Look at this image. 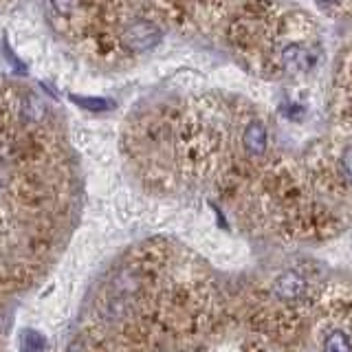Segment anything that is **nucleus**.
<instances>
[{
    "label": "nucleus",
    "instance_id": "f257e3e1",
    "mask_svg": "<svg viewBox=\"0 0 352 352\" xmlns=\"http://www.w3.org/2000/svg\"><path fill=\"white\" fill-rule=\"evenodd\" d=\"M161 29L150 20H135L121 31V44L130 53H146L161 42Z\"/></svg>",
    "mask_w": 352,
    "mask_h": 352
},
{
    "label": "nucleus",
    "instance_id": "f03ea898",
    "mask_svg": "<svg viewBox=\"0 0 352 352\" xmlns=\"http://www.w3.org/2000/svg\"><path fill=\"white\" fill-rule=\"evenodd\" d=\"M306 291V280L302 278L297 271H286L282 273L278 280L273 284V293L278 300L284 302H293V300H300Z\"/></svg>",
    "mask_w": 352,
    "mask_h": 352
},
{
    "label": "nucleus",
    "instance_id": "7ed1b4c3",
    "mask_svg": "<svg viewBox=\"0 0 352 352\" xmlns=\"http://www.w3.org/2000/svg\"><path fill=\"white\" fill-rule=\"evenodd\" d=\"M242 146L251 157H262L269 146V132L262 121H251L242 132Z\"/></svg>",
    "mask_w": 352,
    "mask_h": 352
},
{
    "label": "nucleus",
    "instance_id": "20e7f679",
    "mask_svg": "<svg viewBox=\"0 0 352 352\" xmlns=\"http://www.w3.org/2000/svg\"><path fill=\"white\" fill-rule=\"evenodd\" d=\"M337 86L348 106L352 108V47L344 51L339 62V73H337Z\"/></svg>",
    "mask_w": 352,
    "mask_h": 352
},
{
    "label": "nucleus",
    "instance_id": "39448f33",
    "mask_svg": "<svg viewBox=\"0 0 352 352\" xmlns=\"http://www.w3.org/2000/svg\"><path fill=\"white\" fill-rule=\"evenodd\" d=\"M322 352H352L350 337L344 333V330H330L324 339Z\"/></svg>",
    "mask_w": 352,
    "mask_h": 352
},
{
    "label": "nucleus",
    "instance_id": "423d86ee",
    "mask_svg": "<svg viewBox=\"0 0 352 352\" xmlns=\"http://www.w3.org/2000/svg\"><path fill=\"white\" fill-rule=\"evenodd\" d=\"M44 348H47V339H44L38 330H22V335H20L22 352H42Z\"/></svg>",
    "mask_w": 352,
    "mask_h": 352
},
{
    "label": "nucleus",
    "instance_id": "0eeeda50",
    "mask_svg": "<svg viewBox=\"0 0 352 352\" xmlns=\"http://www.w3.org/2000/svg\"><path fill=\"white\" fill-rule=\"evenodd\" d=\"M75 104H80L88 110H95V113H99V110H110L115 106V102H110V99H102V97H77L73 95L71 97Z\"/></svg>",
    "mask_w": 352,
    "mask_h": 352
},
{
    "label": "nucleus",
    "instance_id": "6e6552de",
    "mask_svg": "<svg viewBox=\"0 0 352 352\" xmlns=\"http://www.w3.org/2000/svg\"><path fill=\"white\" fill-rule=\"evenodd\" d=\"M49 3L60 16H71L77 9V5H80V0H49Z\"/></svg>",
    "mask_w": 352,
    "mask_h": 352
},
{
    "label": "nucleus",
    "instance_id": "1a4fd4ad",
    "mask_svg": "<svg viewBox=\"0 0 352 352\" xmlns=\"http://www.w3.org/2000/svg\"><path fill=\"white\" fill-rule=\"evenodd\" d=\"M339 165H341V172L346 176V181L352 185V146H348L344 150V154H341V159H339Z\"/></svg>",
    "mask_w": 352,
    "mask_h": 352
}]
</instances>
